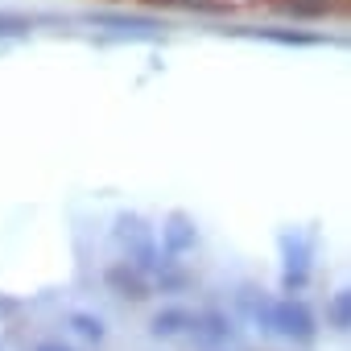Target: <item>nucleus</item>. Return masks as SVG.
<instances>
[{
    "label": "nucleus",
    "mask_w": 351,
    "mask_h": 351,
    "mask_svg": "<svg viewBox=\"0 0 351 351\" xmlns=\"http://www.w3.org/2000/svg\"><path fill=\"white\" fill-rule=\"evenodd\" d=\"M161 240H165V256H178V252L195 248V228H191L182 215H173L169 228H161Z\"/></svg>",
    "instance_id": "nucleus-4"
},
{
    "label": "nucleus",
    "mask_w": 351,
    "mask_h": 351,
    "mask_svg": "<svg viewBox=\"0 0 351 351\" xmlns=\"http://www.w3.org/2000/svg\"><path fill=\"white\" fill-rule=\"evenodd\" d=\"M38 351H66V347H62V343H42Z\"/></svg>",
    "instance_id": "nucleus-12"
},
{
    "label": "nucleus",
    "mask_w": 351,
    "mask_h": 351,
    "mask_svg": "<svg viewBox=\"0 0 351 351\" xmlns=\"http://www.w3.org/2000/svg\"><path fill=\"white\" fill-rule=\"evenodd\" d=\"M191 335H199L203 343H228V335H232V326L219 318V314H191Z\"/></svg>",
    "instance_id": "nucleus-5"
},
{
    "label": "nucleus",
    "mask_w": 351,
    "mask_h": 351,
    "mask_svg": "<svg viewBox=\"0 0 351 351\" xmlns=\"http://www.w3.org/2000/svg\"><path fill=\"white\" fill-rule=\"evenodd\" d=\"M244 306L252 310V318L265 326V330H273V335H285V339H310L314 335V318H310V310L302 306V302H293V298H244Z\"/></svg>",
    "instance_id": "nucleus-1"
},
{
    "label": "nucleus",
    "mask_w": 351,
    "mask_h": 351,
    "mask_svg": "<svg viewBox=\"0 0 351 351\" xmlns=\"http://www.w3.org/2000/svg\"><path fill=\"white\" fill-rule=\"evenodd\" d=\"M211 351H219V347H211Z\"/></svg>",
    "instance_id": "nucleus-13"
},
{
    "label": "nucleus",
    "mask_w": 351,
    "mask_h": 351,
    "mask_svg": "<svg viewBox=\"0 0 351 351\" xmlns=\"http://www.w3.org/2000/svg\"><path fill=\"white\" fill-rule=\"evenodd\" d=\"M71 322H75V330H79L83 339H104V322H99V318H87V314H75Z\"/></svg>",
    "instance_id": "nucleus-9"
},
{
    "label": "nucleus",
    "mask_w": 351,
    "mask_h": 351,
    "mask_svg": "<svg viewBox=\"0 0 351 351\" xmlns=\"http://www.w3.org/2000/svg\"><path fill=\"white\" fill-rule=\"evenodd\" d=\"M310 236L293 232V236H281V252H285V289H302L306 285V273H310Z\"/></svg>",
    "instance_id": "nucleus-3"
},
{
    "label": "nucleus",
    "mask_w": 351,
    "mask_h": 351,
    "mask_svg": "<svg viewBox=\"0 0 351 351\" xmlns=\"http://www.w3.org/2000/svg\"><path fill=\"white\" fill-rule=\"evenodd\" d=\"M182 322H191V314L169 310V314H157V318H153V330H157V335H173V330H182Z\"/></svg>",
    "instance_id": "nucleus-8"
},
{
    "label": "nucleus",
    "mask_w": 351,
    "mask_h": 351,
    "mask_svg": "<svg viewBox=\"0 0 351 351\" xmlns=\"http://www.w3.org/2000/svg\"><path fill=\"white\" fill-rule=\"evenodd\" d=\"M281 9H289L298 17H318V13L330 9V0H281Z\"/></svg>",
    "instance_id": "nucleus-7"
},
{
    "label": "nucleus",
    "mask_w": 351,
    "mask_h": 351,
    "mask_svg": "<svg viewBox=\"0 0 351 351\" xmlns=\"http://www.w3.org/2000/svg\"><path fill=\"white\" fill-rule=\"evenodd\" d=\"M108 281H112L124 298H145V281H141V273H136V269H128V265L112 269V273H108Z\"/></svg>",
    "instance_id": "nucleus-6"
},
{
    "label": "nucleus",
    "mask_w": 351,
    "mask_h": 351,
    "mask_svg": "<svg viewBox=\"0 0 351 351\" xmlns=\"http://www.w3.org/2000/svg\"><path fill=\"white\" fill-rule=\"evenodd\" d=\"M347 306H351V298H347V293H335V302H330V322H335L339 330H347Z\"/></svg>",
    "instance_id": "nucleus-10"
},
{
    "label": "nucleus",
    "mask_w": 351,
    "mask_h": 351,
    "mask_svg": "<svg viewBox=\"0 0 351 351\" xmlns=\"http://www.w3.org/2000/svg\"><path fill=\"white\" fill-rule=\"evenodd\" d=\"M116 240L124 244V252H128V261L124 265H132L136 273L145 269V273H161V252H157V240H153V228H145L141 219H120L116 223Z\"/></svg>",
    "instance_id": "nucleus-2"
},
{
    "label": "nucleus",
    "mask_w": 351,
    "mask_h": 351,
    "mask_svg": "<svg viewBox=\"0 0 351 351\" xmlns=\"http://www.w3.org/2000/svg\"><path fill=\"white\" fill-rule=\"evenodd\" d=\"M17 310V302H9V298H0V314H13Z\"/></svg>",
    "instance_id": "nucleus-11"
}]
</instances>
